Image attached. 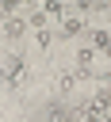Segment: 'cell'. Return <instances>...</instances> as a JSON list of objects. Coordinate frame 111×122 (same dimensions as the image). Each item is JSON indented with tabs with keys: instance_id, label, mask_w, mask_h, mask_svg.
<instances>
[{
	"instance_id": "obj_1",
	"label": "cell",
	"mask_w": 111,
	"mask_h": 122,
	"mask_svg": "<svg viewBox=\"0 0 111 122\" xmlns=\"http://www.w3.org/2000/svg\"><path fill=\"white\" fill-rule=\"evenodd\" d=\"M23 72H27V53H23V50L8 53V65H4V80H8V88H11V92H19V84H23Z\"/></svg>"
},
{
	"instance_id": "obj_4",
	"label": "cell",
	"mask_w": 111,
	"mask_h": 122,
	"mask_svg": "<svg viewBox=\"0 0 111 122\" xmlns=\"http://www.w3.org/2000/svg\"><path fill=\"white\" fill-rule=\"evenodd\" d=\"M80 30H84V19L73 11V15H65V19H61V27L54 30V38H77Z\"/></svg>"
},
{
	"instance_id": "obj_6",
	"label": "cell",
	"mask_w": 111,
	"mask_h": 122,
	"mask_svg": "<svg viewBox=\"0 0 111 122\" xmlns=\"http://www.w3.org/2000/svg\"><path fill=\"white\" fill-rule=\"evenodd\" d=\"M42 11H46V19H65V15H69V8H65L61 0H46Z\"/></svg>"
},
{
	"instance_id": "obj_3",
	"label": "cell",
	"mask_w": 111,
	"mask_h": 122,
	"mask_svg": "<svg viewBox=\"0 0 111 122\" xmlns=\"http://www.w3.org/2000/svg\"><path fill=\"white\" fill-rule=\"evenodd\" d=\"M27 30H31V27H27V19H23V15H11V19H4V30H0V34H4L8 42H23V38H27Z\"/></svg>"
},
{
	"instance_id": "obj_8",
	"label": "cell",
	"mask_w": 111,
	"mask_h": 122,
	"mask_svg": "<svg viewBox=\"0 0 111 122\" xmlns=\"http://www.w3.org/2000/svg\"><path fill=\"white\" fill-rule=\"evenodd\" d=\"M100 11H111V4H100Z\"/></svg>"
},
{
	"instance_id": "obj_5",
	"label": "cell",
	"mask_w": 111,
	"mask_h": 122,
	"mask_svg": "<svg viewBox=\"0 0 111 122\" xmlns=\"http://www.w3.org/2000/svg\"><path fill=\"white\" fill-rule=\"evenodd\" d=\"M88 46H92V50H100V53H107V50H111V30L88 27Z\"/></svg>"
},
{
	"instance_id": "obj_7",
	"label": "cell",
	"mask_w": 111,
	"mask_h": 122,
	"mask_svg": "<svg viewBox=\"0 0 111 122\" xmlns=\"http://www.w3.org/2000/svg\"><path fill=\"white\" fill-rule=\"evenodd\" d=\"M34 46H38L42 53H50V50H54V27H46V30H34Z\"/></svg>"
},
{
	"instance_id": "obj_10",
	"label": "cell",
	"mask_w": 111,
	"mask_h": 122,
	"mask_svg": "<svg viewBox=\"0 0 111 122\" xmlns=\"http://www.w3.org/2000/svg\"><path fill=\"white\" fill-rule=\"evenodd\" d=\"M0 122H4V114H0Z\"/></svg>"
},
{
	"instance_id": "obj_2",
	"label": "cell",
	"mask_w": 111,
	"mask_h": 122,
	"mask_svg": "<svg viewBox=\"0 0 111 122\" xmlns=\"http://www.w3.org/2000/svg\"><path fill=\"white\" fill-rule=\"evenodd\" d=\"M77 84H80L77 69H61V65H54V92H57V99H69V95L77 92Z\"/></svg>"
},
{
	"instance_id": "obj_9",
	"label": "cell",
	"mask_w": 111,
	"mask_h": 122,
	"mask_svg": "<svg viewBox=\"0 0 111 122\" xmlns=\"http://www.w3.org/2000/svg\"><path fill=\"white\" fill-rule=\"evenodd\" d=\"M23 122H38V118H34V114H31V118H23Z\"/></svg>"
}]
</instances>
